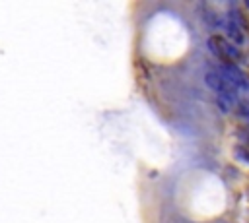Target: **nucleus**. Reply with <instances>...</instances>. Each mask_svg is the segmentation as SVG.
I'll use <instances>...</instances> for the list:
<instances>
[{
	"label": "nucleus",
	"mask_w": 249,
	"mask_h": 223,
	"mask_svg": "<svg viewBox=\"0 0 249 223\" xmlns=\"http://www.w3.org/2000/svg\"><path fill=\"white\" fill-rule=\"evenodd\" d=\"M222 27L226 29V35L233 41V45H243L245 37H243V33H241L239 23H235V21H231V19H224V21H222Z\"/></svg>",
	"instance_id": "obj_4"
},
{
	"label": "nucleus",
	"mask_w": 249,
	"mask_h": 223,
	"mask_svg": "<svg viewBox=\"0 0 249 223\" xmlns=\"http://www.w3.org/2000/svg\"><path fill=\"white\" fill-rule=\"evenodd\" d=\"M206 83L218 93V95H222V97H228V99H231V101H239L237 99V91L233 89V85L220 74V70L218 68H210V70H206Z\"/></svg>",
	"instance_id": "obj_2"
},
{
	"label": "nucleus",
	"mask_w": 249,
	"mask_h": 223,
	"mask_svg": "<svg viewBox=\"0 0 249 223\" xmlns=\"http://www.w3.org/2000/svg\"><path fill=\"white\" fill-rule=\"evenodd\" d=\"M237 116H239V118H241V120H243L247 126H249V107H247V105H241V107H239Z\"/></svg>",
	"instance_id": "obj_5"
},
{
	"label": "nucleus",
	"mask_w": 249,
	"mask_h": 223,
	"mask_svg": "<svg viewBox=\"0 0 249 223\" xmlns=\"http://www.w3.org/2000/svg\"><path fill=\"white\" fill-rule=\"evenodd\" d=\"M206 43H208V48L214 52V56L222 60V64H233L235 60L241 58V50L222 35H210Z\"/></svg>",
	"instance_id": "obj_1"
},
{
	"label": "nucleus",
	"mask_w": 249,
	"mask_h": 223,
	"mask_svg": "<svg viewBox=\"0 0 249 223\" xmlns=\"http://www.w3.org/2000/svg\"><path fill=\"white\" fill-rule=\"evenodd\" d=\"M218 70H220V74H222V76H224V78L233 85V89H235V91H241L245 85H249L247 76H245V74H243L235 64H222Z\"/></svg>",
	"instance_id": "obj_3"
},
{
	"label": "nucleus",
	"mask_w": 249,
	"mask_h": 223,
	"mask_svg": "<svg viewBox=\"0 0 249 223\" xmlns=\"http://www.w3.org/2000/svg\"><path fill=\"white\" fill-rule=\"evenodd\" d=\"M235 157H237V159H243V161L249 163V149H245V147H237V149H235Z\"/></svg>",
	"instance_id": "obj_6"
},
{
	"label": "nucleus",
	"mask_w": 249,
	"mask_h": 223,
	"mask_svg": "<svg viewBox=\"0 0 249 223\" xmlns=\"http://www.w3.org/2000/svg\"><path fill=\"white\" fill-rule=\"evenodd\" d=\"M247 142H249V134H247Z\"/></svg>",
	"instance_id": "obj_7"
}]
</instances>
